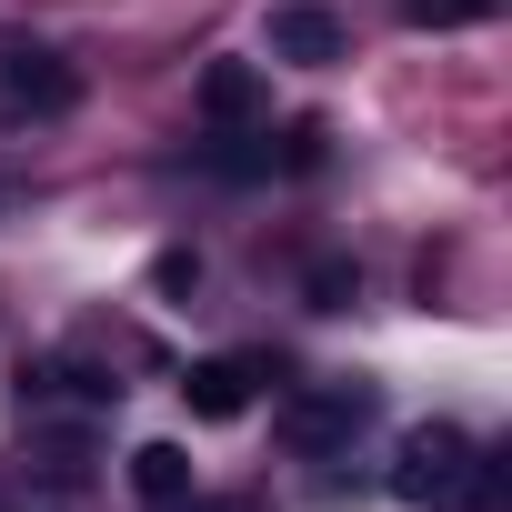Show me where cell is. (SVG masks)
Here are the masks:
<instances>
[{"label": "cell", "mask_w": 512, "mask_h": 512, "mask_svg": "<svg viewBox=\"0 0 512 512\" xmlns=\"http://www.w3.org/2000/svg\"><path fill=\"white\" fill-rule=\"evenodd\" d=\"M81 111V71L51 41H11L0 51V131H51Z\"/></svg>", "instance_id": "1"}, {"label": "cell", "mask_w": 512, "mask_h": 512, "mask_svg": "<svg viewBox=\"0 0 512 512\" xmlns=\"http://www.w3.org/2000/svg\"><path fill=\"white\" fill-rule=\"evenodd\" d=\"M472 432L462 422H412L402 432V452H392V492L412 502V512H452L462 502V482H472Z\"/></svg>", "instance_id": "2"}, {"label": "cell", "mask_w": 512, "mask_h": 512, "mask_svg": "<svg viewBox=\"0 0 512 512\" xmlns=\"http://www.w3.org/2000/svg\"><path fill=\"white\" fill-rule=\"evenodd\" d=\"M21 412H31V422H61V412L111 422V412H121V382L91 372V362H31V372H21Z\"/></svg>", "instance_id": "3"}, {"label": "cell", "mask_w": 512, "mask_h": 512, "mask_svg": "<svg viewBox=\"0 0 512 512\" xmlns=\"http://www.w3.org/2000/svg\"><path fill=\"white\" fill-rule=\"evenodd\" d=\"M362 422H372V382H322V392H292L282 402V442L292 452H342Z\"/></svg>", "instance_id": "4"}, {"label": "cell", "mask_w": 512, "mask_h": 512, "mask_svg": "<svg viewBox=\"0 0 512 512\" xmlns=\"http://www.w3.org/2000/svg\"><path fill=\"white\" fill-rule=\"evenodd\" d=\"M262 41H272V61H292V71H332V61L352 51V21L332 11V0H272Z\"/></svg>", "instance_id": "5"}, {"label": "cell", "mask_w": 512, "mask_h": 512, "mask_svg": "<svg viewBox=\"0 0 512 512\" xmlns=\"http://www.w3.org/2000/svg\"><path fill=\"white\" fill-rule=\"evenodd\" d=\"M251 392H262V362H251V352H211V362H191V372H181L191 422H241V412H251Z\"/></svg>", "instance_id": "6"}, {"label": "cell", "mask_w": 512, "mask_h": 512, "mask_svg": "<svg viewBox=\"0 0 512 512\" xmlns=\"http://www.w3.org/2000/svg\"><path fill=\"white\" fill-rule=\"evenodd\" d=\"M201 121H211V131H251V121H272V81L251 71V61H211V71H201Z\"/></svg>", "instance_id": "7"}, {"label": "cell", "mask_w": 512, "mask_h": 512, "mask_svg": "<svg viewBox=\"0 0 512 512\" xmlns=\"http://www.w3.org/2000/svg\"><path fill=\"white\" fill-rule=\"evenodd\" d=\"M131 502L141 512H191V452L181 442H141L131 452Z\"/></svg>", "instance_id": "8"}, {"label": "cell", "mask_w": 512, "mask_h": 512, "mask_svg": "<svg viewBox=\"0 0 512 512\" xmlns=\"http://www.w3.org/2000/svg\"><path fill=\"white\" fill-rule=\"evenodd\" d=\"M502 0H402V21L412 31H472V21H492Z\"/></svg>", "instance_id": "9"}, {"label": "cell", "mask_w": 512, "mask_h": 512, "mask_svg": "<svg viewBox=\"0 0 512 512\" xmlns=\"http://www.w3.org/2000/svg\"><path fill=\"white\" fill-rule=\"evenodd\" d=\"M151 282H161V292H201V251H161Z\"/></svg>", "instance_id": "10"}, {"label": "cell", "mask_w": 512, "mask_h": 512, "mask_svg": "<svg viewBox=\"0 0 512 512\" xmlns=\"http://www.w3.org/2000/svg\"><path fill=\"white\" fill-rule=\"evenodd\" d=\"M11 201H21V181H11V171H0V211H11Z\"/></svg>", "instance_id": "11"}]
</instances>
